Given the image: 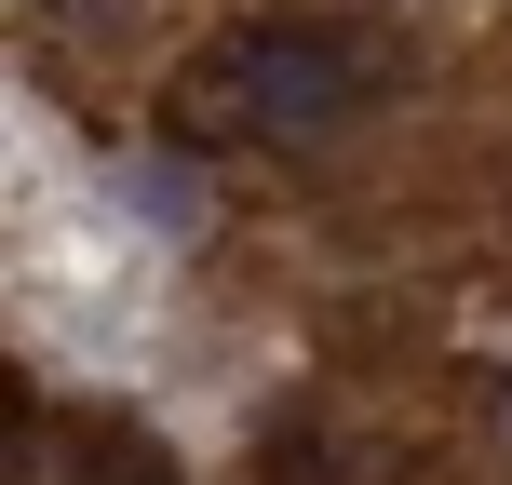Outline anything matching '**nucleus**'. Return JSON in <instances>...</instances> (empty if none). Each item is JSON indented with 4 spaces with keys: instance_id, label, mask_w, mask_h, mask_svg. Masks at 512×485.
I'll use <instances>...</instances> for the list:
<instances>
[{
    "instance_id": "nucleus-1",
    "label": "nucleus",
    "mask_w": 512,
    "mask_h": 485,
    "mask_svg": "<svg viewBox=\"0 0 512 485\" xmlns=\"http://www.w3.org/2000/svg\"><path fill=\"white\" fill-rule=\"evenodd\" d=\"M405 95V41L351 14H256L230 41H203L176 68V122L203 135H270V149H310V135L364 122V108Z\"/></svg>"
},
{
    "instance_id": "nucleus-2",
    "label": "nucleus",
    "mask_w": 512,
    "mask_h": 485,
    "mask_svg": "<svg viewBox=\"0 0 512 485\" xmlns=\"http://www.w3.org/2000/svg\"><path fill=\"white\" fill-rule=\"evenodd\" d=\"M41 485H176V459H162L149 432H68V445H41Z\"/></svg>"
}]
</instances>
